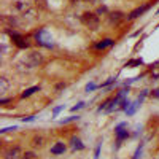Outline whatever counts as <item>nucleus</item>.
I'll return each mask as SVG.
<instances>
[{
    "mask_svg": "<svg viewBox=\"0 0 159 159\" xmlns=\"http://www.w3.org/2000/svg\"><path fill=\"white\" fill-rule=\"evenodd\" d=\"M42 62H43V56L40 54V52H37V51H32V52H29L27 56H24L18 62V67L22 72H29V70L37 69L38 65H42Z\"/></svg>",
    "mask_w": 159,
    "mask_h": 159,
    "instance_id": "nucleus-1",
    "label": "nucleus"
},
{
    "mask_svg": "<svg viewBox=\"0 0 159 159\" xmlns=\"http://www.w3.org/2000/svg\"><path fill=\"white\" fill-rule=\"evenodd\" d=\"M81 22L91 30H97L99 29V16L94 13H84L81 16Z\"/></svg>",
    "mask_w": 159,
    "mask_h": 159,
    "instance_id": "nucleus-2",
    "label": "nucleus"
},
{
    "mask_svg": "<svg viewBox=\"0 0 159 159\" xmlns=\"http://www.w3.org/2000/svg\"><path fill=\"white\" fill-rule=\"evenodd\" d=\"M24 154L19 147H10L3 151V159H21Z\"/></svg>",
    "mask_w": 159,
    "mask_h": 159,
    "instance_id": "nucleus-3",
    "label": "nucleus"
},
{
    "mask_svg": "<svg viewBox=\"0 0 159 159\" xmlns=\"http://www.w3.org/2000/svg\"><path fill=\"white\" fill-rule=\"evenodd\" d=\"M10 37H11V40L15 42V45L18 46V48H29V40L25 38V37H22V35H19V34H15V32H10Z\"/></svg>",
    "mask_w": 159,
    "mask_h": 159,
    "instance_id": "nucleus-4",
    "label": "nucleus"
},
{
    "mask_svg": "<svg viewBox=\"0 0 159 159\" xmlns=\"http://www.w3.org/2000/svg\"><path fill=\"white\" fill-rule=\"evenodd\" d=\"M35 37H37V42H38L40 45H45V46H52V43H51V37L48 35V32H46L45 29L38 30Z\"/></svg>",
    "mask_w": 159,
    "mask_h": 159,
    "instance_id": "nucleus-5",
    "label": "nucleus"
},
{
    "mask_svg": "<svg viewBox=\"0 0 159 159\" xmlns=\"http://www.w3.org/2000/svg\"><path fill=\"white\" fill-rule=\"evenodd\" d=\"M150 7H151V3H145L143 7H139V8H135L134 11H130V15H129L127 18H129V19H135V18H139V16H142V15H143V13H145V11H147V10H148Z\"/></svg>",
    "mask_w": 159,
    "mask_h": 159,
    "instance_id": "nucleus-6",
    "label": "nucleus"
},
{
    "mask_svg": "<svg viewBox=\"0 0 159 159\" xmlns=\"http://www.w3.org/2000/svg\"><path fill=\"white\" fill-rule=\"evenodd\" d=\"M124 18H126V16H124V13H121V11H115V13H110V15H108V21H110V24H119Z\"/></svg>",
    "mask_w": 159,
    "mask_h": 159,
    "instance_id": "nucleus-7",
    "label": "nucleus"
},
{
    "mask_svg": "<svg viewBox=\"0 0 159 159\" xmlns=\"http://www.w3.org/2000/svg\"><path fill=\"white\" fill-rule=\"evenodd\" d=\"M8 89H10V81H8V78L0 76V94H5Z\"/></svg>",
    "mask_w": 159,
    "mask_h": 159,
    "instance_id": "nucleus-8",
    "label": "nucleus"
},
{
    "mask_svg": "<svg viewBox=\"0 0 159 159\" xmlns=\"http://www.w3.org/2000/svg\"><path fill=\"white\" fill-rule=\"evenodd\" d=\"M126 124L123 123V124H119L118 127H116V135H118V142H121L123 139H126L127 137V130H123V127H124Z\"/></svg>",
    "mask_w": 159,
    "mask_h": 159,
    "instance_id": "nucleus-9",
    "label": "nucleus"
},
{
    "mask_svg": "<svg viewBox=\"0 0 159 159\" xmlns=\"http://www.w3.org/2000/svg\"><path fill=\"white\" fill-rule=\"evenodd\" d=\"M64 151H65V145H64V143H61V142H59V143H56L54 147L51 148V153H52V154H62Z\"/></svg>",
    "mask_w": 159,
    "mask_h": 159,
    "instance_id": "nucleus-10",
    "label": "nucleus"
},
{
    "mask_svg": "<svg viewBox=\"0 0 159 159\" xmlns=\"http://www.w3.org/2000/svg\"><path fill=\"white\" fill-rule=\"evenodd\" d=\"M113 43H115V42H113L111 38H105L103 42H100V43L96 45V49H103V48H107V46H111Z\"/></svg>",
    "mask_w": 159,
    "mask_h": 159,
    "instance_id": "nucleus-11",
    "label": "nucleus"
},
{
    "mask_svg": "<svg viewBox=\"0 0 159 159\" xmlns=\"http://www.w3.org/2000/svg\"><path fill=\"white\" fill-rule=\"evenodd\" d=\"M32 145L35 148H43L45 147V139L40 135V137H34V140H32Z\"/></svg>",
    "mask_w": 159,
    "mask_h": 159,
    "instance_id": "nucleus-12",
    "label": "nucleus"
},
{
    "mask_svg": "<svg viewBox=\"0 0 159 159\" xmlns=\"http://www.w3.org/2000/svg\"><path fill=\"white\" fill-rule=\"evenodd\" d=\"M72 148H73V150H83L84 145L81 143V140H80L78 137H73V139H72Z\"/></svg>",
    "mask_w": 159,
    "mask_h": 159,
    "instance_id": "nucleus-13",
    "label": "nucleus"
},
{
    "mask_svg": "<svg viewBox=\"0 0 159 159\" xmlns=\"http://www.w3.org/2000/svg\"><path fill=\"white\" fill-rule=\"evenodd\" d=\"M38 89H40L38 86H34V88H29V89H25V91L22 92V94H21V97H22V99H25V97H30V96L34 94V92H37Z\"/></svg>",
    "mask_w": 159,
    "mask_h": 159,
    "instance_id": "nucleus-14",
    "label": "nucleus"
},
{
    "mask_svg": "<svg viewBox=\"0 0 159 159\" xmlns=\"http://www.w3.org/2000/svg\"><path fill=\"white\" fill-rule=\"evenodd\" d=\"M135 65H142V59H134V61H129L126 64V67H135Z\"/></svg>",
    "mask_w": 159,
    "mask_h": 159,
    "instance_id": "nucleus-15",
    "label": "nucleus"
},
{
    "mask_svg": "<svg viewBox=\"0 0 159 159\" xmlns=\"http://www.w3.org/2000/svg\"><path fill=\"white\" fill-rule=\"evenodd\" d=\"M24 159H35V154L32 151H27V153H24Z\"/></svg>",
    "mask_w": 159,
    "mask_h": 159,
    "instance_id": "nucleus-16",
    "label": "nucleus"
},
{
    "mask_svg": "<svg viewBox=\"0 0 159 159\" xmlns=\"http://www.w3.org/2000/svg\"><path fill=\"white\" fill-rule=\"evenodd\" d=\"M83 2H96V0H72V3H83Z\"/></svg>",
    "mask_w": 159,
    "mask_h": 159,
    "instance_id": "nucleus-17",
    "label": "nucleus"
},
{
    "mask_svg": "<svg viewBox=\"0 0 159 159\" xmlns=\"http://www.w3.org/2000/svg\"><path fill=\"white\" fill-rule=\"evenodd\" d=\"M83 105H84L83 102H81V103H78L76 107H73V108H72V111H76V110H80V108H83Z\"/></svg>",
    "mask_w": 159,
    "mask_h": 159,
    "instance_id": "nucleus-18",
    "label": "nucleus"
},
{
    "mask_svg": "<svg viewBox=\"0 0 159 159\" xmlns=\"http://www.w3.org/2000/svg\"><path fill=\"white\" fill-rule=\"evenodd\" d=\"M140 151H142V147H139V148H137V151H135V154H134V159H139V156H140Z\"/></svg>",
    "mask_w": 159,
    "mask_h": 159,
    "instance_id": "nucleus-19",
    "label": "nucleus"
},
{
    "mask_svg": "<svg viewBox=\"0 0 159 159\" xmlns=\"http://www.w3.org/2000/svg\"><path fill=\"white\" fill-rule=\"evenodd\" d=\"M94 88H96V84H94V83H91V84H88V86H86V91L89 92V91H92Z\"/></svg>",
    "mask_w": 159,
    "mask_h": 159,
    "instance_id": "nucleus-20",
    "label": "nucleus"
},
{
    "mask_svg": "<svg viewBox=\"0 0 159 159\" xmlns=\"http://www.w3.org/2000/svg\"><path fill=\"white\" fill-rule=\"evenodd\" d=\"M8 102H10V99H2V100H0V103H2V105L3 103H8Z\"/></svg>",
    "mask_w": 159,
    "mask_h": 159,
    "instance_id": "nucleus-21",
    "label": "nucleus"
},
{
    "mask_svg": "<svg viewBox=\"0 0 159 159\" xmlns=\"http://www.w3.org/2000/svg\"><path fill=\"white\" fill-rule=\"evenodd\" d=\"M32 119H34V118H32V116H29V118H22V121H32Z\"/></svg>",
    "mask_w": 159,
    "mask_h": 159,
    "instance_id": "nucleus-22",
    "label": "nucleus"
},
{
    "mask_svg": "<svg viewBox=\"0 0 159 159\" xmlns=\"http://www.w3.org/2000/svg\"><path fill=\"white\" fill-rule=\"evenodd\" d=\"M99 151H100V147L96 148V157H99Z\"/></svg>",
    "mask_w": 159,
    "mask_h": 159,
    "instance_id": "nucleus-23",
    "label": "nucleus"
},
{
    "mask_svg": "<svg viewBox=\"0 0 159 159\" xmlns=\"http://www.w3.org/2000/svg\"><path fill=\"white\" fill-rule=\"evenodd\" d=\"M61 110H62V107H59V108H56V110H54V115H57V113H59Z\"/></svg>",
    "mask_w": 159,
    "mask_h": 159,
    "instance_id": "nucleus-24",
    "label": "nucleus"
}]
</instances>
